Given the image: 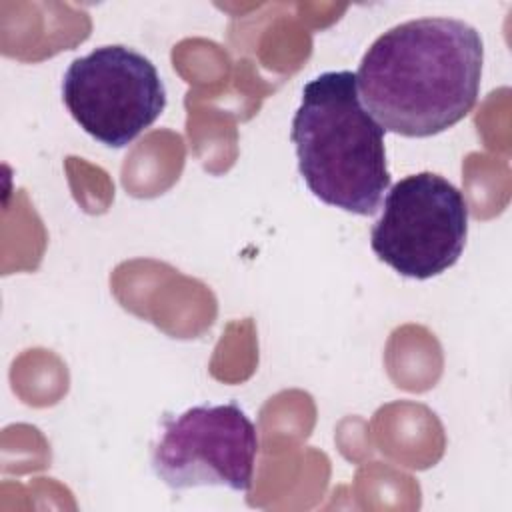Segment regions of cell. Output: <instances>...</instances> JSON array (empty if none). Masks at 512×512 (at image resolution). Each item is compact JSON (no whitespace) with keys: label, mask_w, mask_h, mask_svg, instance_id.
<instances>
[{"label":"cell","mask_w":512,"mask_h":512,"mask_svg":"<svg viewBox=\"0 0 512 512\" xmlns=\"http://www.w3.org/2000/svg\"><path fill=\"white\" fill-rule=\"evenodd\" d=\"M482 62V36L468 22L440 16L406 20L364 52L356 72L358 96L384 132L434 136L474 108Z\"/></svg>","instance_id":"obj_1"},{"label":"cell","mask_w":512,"mask_h":512,"mask_svg":"<svg viewBox=\"0 0 512 512\" xmlns=\"http://www.w3.org/2000/svg\"><path fill=\"white\" fill-rule=\"evenodd\" d=\"M290 140L316 198L360 216L380 210L390 186L384 128L362 106L354 72H324L302 88Z\"/></svg>","instance_id":"obj_2"},{"label":"cell","mask_w":512,"mask_h":512,"mask_svg":"<svg viewBox=\"0 0 512 512\" xmlns=\"http://www.w3.org/2000/svg\"><path fill=\"white\" fill-rule=\"evenodd\" d=\"M466 236L464 194L436 172H418L388 190L370 246L400 276L428 280L458 262Z\"/></svg>","instance_id":"obj_3"},{"label":"cell","mask_w":512,"mask_h":512,"mask_svg":"<svg viewBox=\"0 0 512 512\" xmlns=\"http://www.w3.org/2000/svg\"><path fill=\"white\" fill-rule=\"evenodd\" d=\"M62 102L86 134L122 148L164 112L166 88L150 58L130 46L108 44L70 62Z\"/></svg>","instance_id":"obj_4"},{"label":"cell","mask_w":512,"mask_h":512,"mask_svg":"<svg viewBox=\"0 0 512 512\" xmlns=\"http://www.w3.org/2000/svg\"><path fill=\"white\" fill-rule=\"evenodd\" d=\"M256 454V426L236 402L198 404L164 418L152 446V468L174 490L226 486L248 492Z\"/></svg>","instance_id":"obj_5"}]
</instances>
